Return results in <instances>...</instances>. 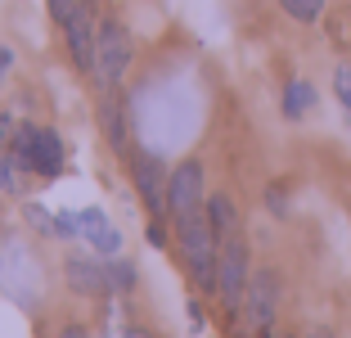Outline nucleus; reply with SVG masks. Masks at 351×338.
<instances>
[{"label": "nucleus", "mask_w": 351, "mask_h": 338, "mask_svg": "<svg viewBox=\"0 0 351 338\" xmlns=\"http://www.w3.org/2000/svg\"><path fill=\"white\" fill-rule=\"evenodd\" d=\"M63 275L77 293H113V262H95V257H68Z\"/></svg>", "instance_id": "10"}, {"label": "nucleus", "mask_w": 351, "mask_h": 338, "mask_svg": "<svg viewBox=\"0 0 351 338\" xmlns=\"http://www.w3.org/2000/svg\"><path fill=\"white\" fill-rule=\"evenodd\" d=\"M306 338H333V329H324V325H315V329H311V334Z\"/></svg>", "instance_id": "22"}, {"label": "nucleus", "mask_w": 351, "mask_h": 338, "mask_svg": "<svg viewBox=\"0 0 351 338\" xmlns=\"http://www.w3.org/2000/svg\"><path fill=\"white\" fill-rule=\"evenodd\" d=\"M333 95H338L342 113H347V122H351V63H338V68H333Z\"/></svg>", "instance_id": "16"}, {"label": "nucleus", "mask_w": 351, "mask_h": 338, "mask_svg": "<svg viewBox=\"0 0 351 338\" xmlns=\"http://www.w3.org/2000/svg\"><path fill=\"white\" fill-rule=\"evenodd\" d=\"M131 54H135V41H131V32H126V23L99 19V41H95V72L90 77L104 95H113L117 86H122L126 68H131Z\"/></svg>", "instance_id": "2"}, {"label": "nucleus", "mask_w": 351, "mask_h": 338, "mask_svg": "<svg viewBox=\"0 0 351 338\" xmlns=\"http://www.w3.org/2000/svg\"><path fill=\"white\" fill-rule=\"evenodd\" d=\"M108 338H154V334L140 325H108Z\"/></svg>", "instance_id": "18"}, {"label": "nucleus", "mask_w": 351, "mask_h": 338, "mask_svg": "<svg viewBox=\"0 0 351 338\" xmlns=\"http://www.w3.org/2000/svg\"><path fill=\"white\" fill-rule=\"evenodd\" d=\"M14 154L27 163V172L45 176V181L63 172V140H59V131H50V126H19Z\"/></svg>", "instance_id": "4"}, {"label": "nucleus", "mask_w": 351, "mask_h": 338, "mask_svg": "<svg viewBox=\"0 0 351 338\" xmlns=\"http://www.w3.org/2000/svg\"><path fill=\"white\" fill-rule=\"evenodd\" d=\"M279 316V275L275 271H252L248 293H243V320H248L257 334H266Z\"/></svg>", "instance_id": "8"}, {"label": "nucleus", "mask_w": 351, "mask_h": 338, "mask_svg": "<svg viewBox=\"0 0 351 338\" xmlns=\"http://www.w3.org/2000/svg\"><path fill=\"white\" fill-rule=\"evenodd\" d=\"M207 194H203V163L198 158H185V163L171 172L167 181V216L171 221H185V216L203 212Z\"/></svg>", "instance_id": "5"}, {"label": "nucleus", "mask_w": 351, "mask_h": 338, "mask_svg": "<svg viewBox=\"0 0 351 338\" xmlns=\"http://www.w3.org/2000/svg\"><path fill=\"white\" fill-rule=\"evenodd\" d=\"M252 280V262H248V244L243 235L221 239V267H217V297L226 311H243V293Z\"/></svg>", "instance_id": "3"}, {"label": "nucleus", "mask_w": 351, "mask_h": 338, "mask_svg": "<svg viewBox=\"0 0 351 338\" xmlns=\"http://www.w3.org/2000/svg\"><path fill=\"white\" fill-rule=\"evenodd\" d=\"M10 68H14V50H10V45H0V77H10Z\"/></svg>", "instance_id": "21"}, {"label": "nucleus", "mask_w": 351, "mask_h": 338, "mask_svg": "<svg viewBox=\"0 0 351 338\" xmlns=\"http://www.w3.org/2000/svg\"><path fill=\"white\" fill-rule=\"evenodd\" d=\"M45 5H50V19H54V23H59V27H63V23L73 19V14L82 10L86 0H45Z\"/></svg>", "instance_id": "17"}, {"label": "nucleus", "mask_w": 351, "mask_h": 338, "mask_svg": "<svg viewBox=\"0 0 351 338\" xmlns=\"http://www.w3.org/2000/svg\"><path fill=\"white\" fill-rule=\"evenodd\" d=\"M63 235H82V244H90L99 257H117L122 253V235L113 230V221L99 207H82V212H63Z\"/></svg>", "instance_id": "6"}, {"label": "nucleus", "mask_w": 351, "mask_h": 338, "mask_svg": "<svg viewBox=\"0 0 351 338\" xmlns=\"http://www.w3.org/2000/svg\"><path fill=\"white\" fill-rule=\"evenodd\" d=\"M63 36H68V54L82 72H95V41H99V19H95L90 0H86L82 10L73 19L63 23Z\"/></svg>", "instance_id": "9"}, {"label": "nucleus", "mask_w": 351, "mask_h": 338, "mask_svg": "<svg viewBox=\"0 0 351 338\" xmlns=\"http://www.w3.org/2000/svg\"><path fill=\"white\" fill-rule=\"evenodd\" d=\"M59 338H95V334H90L86 325H63V329H59Z\"/></svg>", "instance_id": "20"}, {"label": "nucleus", "mask_w": 351, "mask_h": 338, "mask_svg": "<svg viewBox=\"0 0 351 338\" xmlns=\"http://www.w3.org/2000/svg\"><path fill=\"white\" fill-rule=\"evenodd\" d=\"M131 181H135V194L145 199V207L162 221L167 216V181H171V172L158 163V154L131 149Z\"/></svg>", "instance_id": "7"}, {"label": "nucleus", "mask_w": 351, "mask_h": 338, "mask_svg": "<svg viewBox=\"0 0 351 338\" xmlns=\"http://www.w3.org/2000/svg\"><path fill=\"white\" fill-rule=\"evenodd\" d=\"M23 172H27V163H23L14 149H10V158L0 154V190H5V194H23Z\"/></svg>", "instance_id": "14"}, {"label": "nucleus", "mask_w": 351, "mask_h": 338, "mask_svg": "<svg viewBox=\"0 0 351 338\" xmlns=\"http://www.w3.org/2000/svg\"><path fill=\"white\" fill-rule=\"evenodd\" d=\"M311 109H315V86L302 82V77H293V82L284 86V117L298 122V117H306Z\"/></svg>", "instance_id": "13"}, {"label": "nucleus", "mask_w": 351, "mask_h": 338, "mask_svg": "<svg viewBox=\"0 0 351 338\" xmlns=\"http://www.w3.org/2000/svg\"><path fill=\"white\" fill-rule=\"evenodd\" d=\"M207 221L217 230V239H230V235H243L239 230V207L230 194H207Z\"/></svg>", "instance_id": "12"}, {"label": "nucleus", "mask_w": 351, "mask_h": 338, "mask_svg": "<svg viewBox=\"0 0 351 338\" xmlns=\"http://www.w3.org/2000/svg\"><path fill=\"white\" fill-rule=\"evenodd\" d=\"M279 10L289 14V19H298V23H315L324 14V0H279Z\"/></svg>", "instance_id": "15"}, {"label": "nucleus", "mask_w": 351, "mask_h": 338, "mask_svg": "<svg viewBox=\"0 0 351 338\" xmlns=\"http://www.w3.org/2000/svg\"><path fill=\"white\" fill-rule=\"evenodd\" d=\"M176 239H180V253H185V267L194 275V284L203 293H217V267H221V239L207 221V203L203 212L176 221Z\"/></svg>", "instance_id": "1"}, {"label": "nucleus", "mask_w": 351, "mask_h": 338, "mask_svg": "<svg viewBox=\"0 0 351 338\" xmlns=\"http://www.w3.org/2000/svg\"><path fill=\"white\" fill-rule=\"evenodd\" d=\"M14 135H19L14 117H10V113H0V149H5V144H14Z\"/></svg>", "instance_id": "19"}, {"label": "nucleus", "mask_w": 351, "mask_h": 338, "mask_svg": "<svg viewBox=\"0 0 351 338\" xmlns=\"http://www.w3.org/2000/svg\"><path fill=\"white\" fill-rule=\"evenodd\" d=\"M104 135H108V144H113L117 154H131V131H126V104L122 95H104Z\"/></svg>", "instance_id": "11"}]
</instances>
